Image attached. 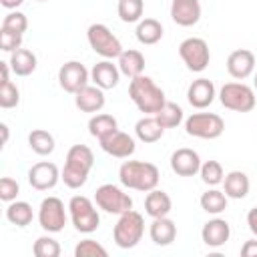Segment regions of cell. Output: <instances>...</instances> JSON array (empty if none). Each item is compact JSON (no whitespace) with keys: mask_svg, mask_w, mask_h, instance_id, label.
<instances>
[{"mask_svg":"<svg viewBox=\"0 0 257 257\" xmlns=\"http://www.w3.org/2000/svg\"><path fill=\"white\" fill-rule=\"evenodd\" d=\"M86 38H88L90 48H92L98 56L108 58V60L118 58V56L122 54V50H124L122 44H120V40L110 32V28H108L106 24H100V22L88 26Z\"/></svg>","mask_w":257,"mask_h":257,"instance_id":"obj_8","label":"cell"},{"mask_svg":"<svg viewBox=\"0 0 257 257\" xmlns=\"http://www.w3.org/2000/svg\"><path fill=\"white\" fill-rule=\"evenodd\" d=\"M18 193H20L18 181H14L12 177H2V179H0V199H2L4 203L16 201Z\"/></svg>","mask_w":257,"mask_h":257,"instance_id":"obj_40","label":"cell"},{"mask_svg":"<svg viewBox=\"0 0 257 257\" xmlns=\"http://www.w3.org/2000/svg\"><path fill=\"white\" fill-rule=\"evenodd\" d=\"M2 28H4V30H10V32H16V34H24L26 28H28V18H26L24 12L10 10V12L2 18Z\"/></svg>","mask_w":257,"mask_h":257,"instance_id":"obj_37","label":"cell"},{"mask_svg":"<svg viewBox=\"0 0 257 257\" xmlns=\"http://www.w3.org/2000/svg\"><path fill=\"white\" fill-rule=\"evenodd\" d=\"M159 169L147 161H124L118 169V181L126 189L149 193L159 185Z\"/></svg>","mask_w":257,"mask_h":257,"instance_id":"obj_3","label":"cell"},{"mask_svg":"<svg viewBox=\"0 0 257 257\" xmlns=\"http://www.w3.org/2000/svg\"><path fill=\"white\" fill-rule=\"evenodd\" d=\"M68 213H70V221L78 233L88 235V233L96 231L100 225V215H98L96 203H92L84 195H74L68 201Z\"/></svg>","mask_w":257,"mask_h":257,"instance_id":"obj_5","label":"cell"},{"mask_svg":"<svg viewBox=\"0 0 257 257\" xmlns=\"http://www.w3.org/2000/svg\"><path fill=\"white\" fill-rule=\"evenodd\" d=\"M219 100L225 108L235 110V112H249L255 108L257 98L255 90L247 86L245 82H227L219 90Z\"/></svg>","mask_w":257,"mask_h":257,"instance_id":"obj_6","label":"cell"},{"mask_svg":"<svg viewBox=\"0 0 257 257\" xmlns=\"http://www.w3.org/2000/svg\"><path fill=\"white\" fill-rule=\"evenodd\" d=\"M0 48L4 52H14V50L22 48V34L0 28Z\"/></svg>","mask_w":257,"mask_h":257,"instance_id":"obj_41","label":"cell"},{"mask_svg":"<svg viewBox=\"0 0 257 257\" xmlns=\"http://www.w3.org/2000/svg\"><path fill=\"white\" fill-rule=\"evenodd\" d=\"M116 12H118V18L122 22H139L143 12H145V2L143 0H118V6H116Z\"/></svg>","mask_w":257,"mask_h":257,"instance_id":"obj_34","label":"cell"},{"mask_svg":"<svg viewBox=\"0 0 257 257\" xmlns=\"http://www.w3.org/2000/svg\"><path fill=\"white\" fill-rule=\"evenodd\" d=\"M104 102H106L104 90L98 88L96 84H86L74 94V104L82 112H100Z\"/></svg>","mask_w":257,"mask_h":257,"instance_id":"obj_21","label":"cell"},{"mask_svg":"<svg viewBox=\"0 0 257 257\" xmlns=\"http://www.w3.org/2000/svg\"><path fill=\"white\" fill-rule=\"evenodd\" d=\"M171 169L179 177H193L201 169V157L197 151L181 147L171 155Z\"/></svg>","mask_w":257,"mask_h":257,"instance_id":"obj_16","label":"cell"},{"mask_svg":"<svg viewBox=\"0 0 257 257\" xmlns=\"http://www.w3.org/2000/svg\"><path fill=\"white\" fill-rule=\"evenodd\" d=\"M225 131V120L215 112H193L185 120V133L195 139L213 141L219 139Z\"/></svg>","mask_w":257,"mask_h":257,"instance_id":"obj_7","label":"cell"},{"mask_svg":"<svg viewBox=\"0 0 257 257\" xmlns=\"http://www.w3.org/2000/svg\"><path fill=\"white\" fill-rule=\"evenodd\" d=\"M199 175H201V181L205 185H209V187H217L225 179V173H223V167H221L219 161H205V163H201Z\"/></svg>","mask_w":257,"mask_h":257,"instance_id":"obj_35","label":"cell"},{"mask_svg":"<svg viewBox=\"0 0 257 257\" xmlns=\"http://www.w3.org/2000/svg\"><path fill=\"white\" fill-rule=\"evenodd\" d=\"M227 195H225V191H219V189H215V187H211L209 191H205L203 195H201V199H199V203H201V209L205 211V213H209V215H219V213H223L225 209H227Z\"/></svg>","mask_w":257,"mask_h":257,"instance_id":"obj_29","label":"cell"},{"mask_svg":"<svg viewBox=\"0 0 257 257\" xmlns=\"http://www.w3.org/2000/svg\"><path fill=\"white\" fill-rule=\"evenodd\" d=\"M6 219L12 225H16V227L30 225L32 219H34V213H32L30 203H26V201H12V203H8V207H6Z\"/></svg>","mask_w":257,"mask_h":257,"instance_id":"obj_30","label":"cell"},{"mask_svg":"<svg viewBox=\"0 0 257 257\" xmlns=\"http://www.w3.org/2000/svg\"><path fill=\"white\" fill-rule=\"evenodd\" d=\"M94 203L98 209H102L104 213H112V215H122L126 211L133 209V199L128 193H124L120 187L112 185V183H104L96 189L94 193Z\"/></svg>","mask_w":257,"mask_h":257,"instance_id":"obj_9","label":"cell"},{"mask_svg":"<svg viewBox=\"0 0 257 257\" xmlns=\"http://www.w3.org/2000/svg\"><path fill=\"white\" fill-rule=\"evenodd\" d=\"M98 145L106 155L116 157V159H128L137 149L135 139L128 133H122L118 128L108 133V135H104L102 139H98Z\"/></svg>","mask_w":257,"mask_h":257,"instance_id":"obj_13","label":"cell"},{"mask_svg":"<svg viewBox=\"0 0 257 257\" xmlns=\"http://www.w3.org/2000/svg\"><path fill=\"white\" fill-rule=\"evenodd\" d=\"M128 96L135 102V106L145 114H157L163 104L167 102L165 92L161 86L155 84V80L147 74L135 76L128 82Z\"/></svg>","mask_w":257,"mask_h":257,"instance_id":"obj_2","label":"cell"},{"mask_svg":"<svg viewBox=\"0 0 257 257\" xmlns=\"http://www.w3.org/2000/svg\"><path fill=\"white\" fill-rule=\"evenodd\" d=\"M179 56L187 64L189 70L203 72L207 68L209 60H211V50H209V44L203 38L191 36V38H185L179 44Z\"/></svg>","mask_w":257,"mask_h":257,"instance_id":"obj_10","label":"cell"},{"mask_svg":"<svg viewBox=\"0 0 257 257\" xmlns=\"http://www.w3.org/2000/svg\"><path fill=\"white\" fill-rule=\"evenodd\" d=\"M255 70V54L247 48H237L227 56V72L235 80H245Z\"/></svg>","mask_w":257,"mask_h":257,"instance_id":"obj_15","label":"cell"},{"mask_svg":"<svg viewBox=\"0 0 257 257\" xmlns=\"http://www.w3.org/2000/svg\"><path fill=\"white\" fill-rule=\"evenodd\" d=\"M24 0H0V4L6 8V10H16L18 6H22Z\"/></svg>","mask_w":257,"mask_h":257,"instance_id":"obj_45","label":"cell"},{"mask_svg":"<svg viewBox=\"0 0 257 257\" xmlns=\"http://www.w3.org/2000/svg\"><path fill=\"white\" fill-rule=\"evenodd\" d=\"M116 128H118L116 118L112 114H106V112H98V114L90 116V120H88V133L94 139H102L104 135H108Z\"/></svg>","mask_w":257,"mask_h":257,"instance_id":"obj_32","label":"cell"},{"mask_svg":"<svg viewBox=\"0 0 257 257\" xmlns=\"http://www.w3.org/2000/svg\"><path fill=\"white\" fill-rule=\"evenodd\" d=\"M0 131H2V145H6V143H8V124L2 122V124H0Z\"/></svg>","mask_w":257,"mask_h":257,"instance_id":"obj_46","label":"cell"},{"mask_svg":"<svg viewBox=\"0 0 257 257\" xmlns=\"http://www.w3.org/2000/svg\"><path fill=\"white\" fill-rule=\"evenodd\" d=\"M231 237V227L225 219H209L201 229V239L207 247H223Z\"/></svg>","mask_w":257,"mask_h":257,"instance_id":"obj_19","label":"cell"},{"mask_svg":"<svg viewBox=\"0 0 257 257\" xmlns=\"http://www.w3.org/2000/svg\"><path fill=\"white\" fill-rule=\"evenodd\" d=\"M32 253L36 257H58L60 255V245L56 239L48 237V235H42L34 241L32 245Z\"/></svg>","mask_w":257,"mask_h":257,"instance_id":"obj_36","label":"cell"},{"mask_svg":"<svg viewBox=\"0 0 257 257\" xmlns=\"http://www.w3.org/2000/svg\"><path fill=\"white\" fill-rule=\"evenodd\" d=\"M90 80L102 88V90H108V88H114L120 80V70H118V64H112V60L104 58L100 62H96L90 70Z\"/></svg>","mask_w":257,"mask_h":257,"instance_id":"obj_20","label":"cell"},{"mask_svg":"<svg viewBox=\"0 0 257 257\" xmlns=\"http://www.w3.org/2000/svg\"><path fill=\"white\" fill-rule=\"evenodd\" d=\"M58 181H60V171H58V167L54 163L40 161V163L32 165L30 171H28V183L36 191L54 189Z\"/></svg>","mask_w":257,"mask_h":257,"instance_id":"obj_14","label":"cell"},{"mask_svg":"<svg viewBox=\"0 0 257 257\" xmlns=\"http://www.w3.org/2000/svg\"><path fill=\"white\" fill-rule=\"evenodd\" d=\"M155 116H157V120L163 124V128H175V126H179V124L183 122V108H181L177 102L167 100V102L163 104V108H161Z\"/></svg>","mask_w":257,"mask_h":257,"instance_id":"obj_33","label":"cell"},{"mask_svg":"<svg viewBox=\"0 0 257 257\" xmlns=\"http://www.w3.org/2000/svg\"><path fill=\"white\" fill-rule=\"evenodd\" d=\"M118 70H120V74H124L128 78L141 76L143 70H145V56H143V52H139L135 48L122 50V54L118 56Z\"/></svg>","mask_w":257,"mask_h":257,"instance_id":"obj_27","label":"cell"},{"mask_svg":"<svg viewBox=\"0 0 257 257\" xmlns=\"http://www.w3.org/2000/svg\"><path fill=\"white\" fill-rule=\"evenodd\" d=\"M10 68L16 76H30L36 70V54L28 48H18L14 52H10Z\"/></svg>","mask_w":257,"mask_h":257,"instance_id":"obj_25","label":"cell"},{"mask_svg":"<svg viewBox=\"0 0 257 257\" xmlns=\"http://www.w3.org/2000/svg\"><path fill=\"white\" fill-rule=\"evenodd\" d=\"M74 255L76 257H106V249L94 239H82L74 247Z\"/></svg>","mask_w":257,"mask_h":257,"instance_id":"obj_39","label":"cell"},{"mask_svg":"<svg viewBox=\"0 0 257 257\" xmlns=\"http://www.w3.org/2000/svg\"><path fill=\"white\" fill-rule=\"evenodd\" d=\"M0 70H2V80H0V82H8V80H10V70H12V68H10V62H4V60H2V62H0Z\"/></svg>","mask_w":257,"mask_h":257,"instance_id":"obj_44","label":"cell"},{"mask_svg":"<svg viewBox=\"0 0 257 257\" xmlns=\"http://www.w3.org/2000/svg\"><path fill=\"white\" fill-rule=\"evenodd\" d=\"M149 235H151V241L155 245L167 247L177 237V225H175L173 219H169V215L167 217H157V219H153V223L149 227Z\"/></svg>","mask_w":257,"mask_h":257,"instance_id":"obj_22","label":"cell"},{"mask_svg":"<svg viewBox=\"0 0 257 257\" xmlns=\"http://www.w3.org/2000/svg\"><path fill=\"white\" fill-rule=\"evenodd\" d=\"M135 36L141 44L145 46H151V44H157L161 38H163V24L155 18H145V20H139L137 24V30H135Z\"/></svg>","mask_w":257,"mask_h":257,"instance_id":"obj_28","label":"cell"},{"mask_svg":"<svg viewBox=\"0 0 257 257\" xmlns=\"http://www.w3.org/2000/svg\"><path fill=\"white\" fill-rule=\"evenodd\" d=\"M20 102V90L18 86L8 80V82H0V106L2 108H14Z\"/></svg>","mask_w":257,"mask_h":257,"instance_id":"obj_38","label":"cell"},{"mask_svg":"<svg viewBox=\"0 0 257 257\" xmlns=\"http://www.w3.org/2000/svg\"><path fill=\"white\" fill-rule=\"evenodd\" d=\"M88 80H90V72L78 60H68L58 68V84L64 92L76 94L80 88L88 84Z\"/></svg>","mask_w":257,"mask_h":257,"instance_id":"obj_12","label":"cell"},{"mask_svg":"<svg viewBox=\"0 0 257 257\" xmlns=\"http://www.w3.org/2000/svg\"><path fill=\"white\" fill-rule=\"evenodd\" d=\"M143 233H145V219L141 213L131 209V211L118 215V221L112 229V239H114L116 247L133 249L143 239Z\"/></svg>","mask_w":257,"mask_h":257,"instance_id":"obj_4","label":"cell"},{"mask_svg":"<svg viewBox=\"0 0 257 257\" xmlns=\"http://www.w3.org/2000/svg\"><path fill=\"white\" fill-rule=\"evenodd\" d=\"M249 177L243 171H231L223 179V191L229 199H245L249 193Z\"/></svg>","mask_w":257,"mask_h":257,"instance_id":"obj_26","label":"cell"},{"mask_svg":"<svg viewBox=\"0 0 257 257\" xmlns=\"http://www.w3.org/2000/svg\"><path fill=\"white\" fill-rule=\"evenodd\" d=\"M38 2H46V0H38Z\"/></svg>","mask_w":257,"mask_h":257,"instance_id":"obj_48","label":"cell"},{"mask_svg":"<svg viewBox=\"0 0 257 257\" xmlns=\"http://www.w3.org/2000/svg\"><path fill=\"white\" fill-rule=\"evenodd\" d=\"M215 96H217L215 84L209 78H197L187 88V100H189V104L193 108H199V110L211 106V102L215 100Z\"/></svg>","mask_w":257,"mask_h":257,"instance_id":"obj_17","label":"cell"},{"mask_svg":"<svg viewBox=\"0 0 257 257\" xmlns=\"http://www.w3.org/2000/svg\"><path fill=\"white\" fill-rule=\"evenodd\" d=\"M241 255L243 257H257V239L245 241L243 247H241Z\"/></svg>","mask_w":257,"mask_h":257,"instance_id":"obj_42","label":"cell"},{"mask_svg":"<svg viewBox=\"0 0 257 257\" xmlns=\"http://www.w3.org/2000/svg\"><path fill=\"white\" fill-rule=\"evenodd\" d=\"M171 18L179 26H195L201 18V2L199 0H173L171 2Z\"/></svg>","mask_w":257,"mask_h":257,"instance_id":"obj_18","label":"cell"},{"mask_svg":"<svg viewBox=\"0 0 257 257\" xmlns=\"http://www.w3.org/2000/svg\"><path fill=\"white\" fill-rule=\"evenodd\" d=\"M135 135H137V139H139L141 143H149V145H151V143H157V141L163 139L165 128H163V124L157 120L155 114H147V116H143V118L137 120V124H135Z\"/></svg>","mask_w":257,"mask_h":257,"instance_id":"obj_24","label":"cell"},{"mask_svg":"<svg viewBox=\"0 0 257 257\" xmlns=\"http://www.w3.org/2000/svg\"><path fill=\"white\" fill-rule=\"evenodd\" d=\"M28 147L36 153V155H40V157H46V155H50L52 151H54V137L48 133V131H44V128H34L30 135H28Z\"/></svg>","mask_w":257,"mask_h":257,"instance_id":"obj_31","label":"cell"},{"mask_svg":"<svg viewBox=\"0 0 257 257\" xmlns=\"http://www.w3.org/2000/svg\"><path fill=\"white\" fill-rule=\"evenodd\" d=\"M247 225H249V231L257 237V207L249 209V213H247Z\"/></svg>","mask_w":257,"mask_h":257,"instance_id":"obj_43","label":"cell"},{"mask_svg":"<svg viewBox=\"0 0 257 257\" xmlns=\"http://www.w3.org/2000/svg\"><path fill=\"white\" fill-rule=\"evenodd\" d=\"M38 223L48 233H58L66 225V211L64 203L58 197H46L42 199L38 207Z\"/></svg>","mask_w":257,"mask_h":257,"instance_id":"obj_11","label":"cell"},{"mask_svg":"<svg viewBox=\"0 0 257 257\" xmlns=\"http://www.w3.org/2000/svg\"><path fill=\"white\" fill-rule=\"evenodd\" d=\"M171 209H173V201L165 191L153 189V191L147 193V197H145V213L149 217H153V219L167 217L171 213Z\"/></svg>","mask_w":257,"mask_h":257,"instance_id":"obj_23","label":"cell"},{"mask_svg":"<svg viewBox=\"0 0 257 257\" xmlns=\"http://www.w3.org/2000/svg\"><path fill=\"white\" fill-rule=\"evenodd\" d=\"M92 165H94L92 151L86 145H72L66 153V163L64 169L60 171V179L68 189H80L86 183Z\"/></svg>","mask_w":257,"mask_h":257,"instance_id":"obj_1","label":"cell"},{"mask_svg":"<svg viewBox=\"0 0 257 257\" xmlns=\"http://www.w3.org/2000/svg\"><path fill=\"white\" fill-rule=\"evenodd\" d=\"M255 88H257V74H255Z\"/></svg>","mask_w":257,"mask_h":257,"instance_id":"obj_47","label":"cell"}]
</instances>
